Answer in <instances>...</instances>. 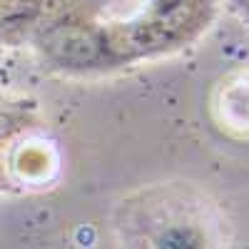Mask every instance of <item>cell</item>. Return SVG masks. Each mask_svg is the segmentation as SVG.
Returning <instances> with one entry per match:
<instances>
[{
  "label": "cell",
  "instance_id": "obj_1",
  "mask_svg": "<svg viewBox=\"0 0 249 249\" xmlns=\"http://www.w3.org/2000/svg\"><path fill=\"white\" fill-rule=\"evenodd\" d=\"M43 50L65 68H90L102 57V37L82 25H55L43 35Z\"/></svg>",
  "mask_w": 249,
  "mask_h": 249
}]
</instances>
